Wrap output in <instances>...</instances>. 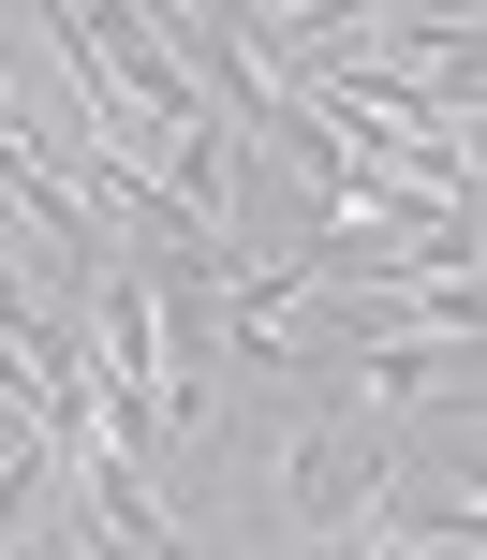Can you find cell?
<instances>
[{
    "mask_svg": "<svg viewBox=\"0 0 487 560\" xmlns=\"http://www.w3.org/2000/svg\"><path fill=\"white\" fill-rule=\"evenodd\" d=\"M384 472H399V443H384L370 413H311V428L281 443V516L325 546L340 516H370V502H384Z\"/></svg>",
    "mask_w": 487,
    "mask_h": 560,
    "instance_id": "cell-1",
    "label": "cell"
}]
</instances>
